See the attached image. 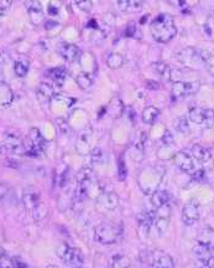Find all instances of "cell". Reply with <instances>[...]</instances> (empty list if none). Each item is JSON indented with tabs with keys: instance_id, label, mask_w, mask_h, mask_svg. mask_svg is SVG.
I'll list each match as a JSON object with an SVG mask.
<instances>
[{
	"instance_id": "6da1fadb",
	"label": "cell",
	"mask_w": 214,
	"mask_h": 268,
	"mask_svg": "<svg viewBox=\"0 0 214 268\" xmlns=\"http://www.w3.org/2000/svg\"><path fill=\"white\" fill-rule=\"evenodd\" d=\"M150 30H151L152 37L157 42H161V44L171 41L173 37L176 36V34H177V27H176L175 20L169 14L157 15L151 21Z\"/></svg>"
},
{
	"instance_id": "7a4b0ae2",
	"label": "cell",
	"mask_w": 214,
	"mask_h": 268,
	"mask_svg": "<svg viewBox=\"0 0 214 268\" xmlns=\"http://www.w3.org/2000/svg\"><path fill=\"white\" fill-rule=\"evenodd\" d=\"M57 255L68 268H83L85 257L80 249L63 244L58 247Z\"/></svg>"
},
{
	"instance_id": "3957f363",
	"label": "cell",
	"mask_w": 214,
	"mask_h": 268,
	"mask_svg": "<svg viewBox=\"0 0 214 268\" xmlns=\"http://www.w3.org/2000/svg\"><path fill=\"white\" fill-rule=\"evenodd\" d=\"M121 230L113 224H101L94 229V240L102 245H113L118 241Z\"/></svg>"
},
{
	"instance_id": "277c9868",
	"label": "cell",
	"mask_w": 214,
	"mask_h": 268,
	"mask_svg": "<svg viewBox=\"0 0 214 268\" xmlns=\"http://www.w3.org/2000/svg\"><path fill=\"white\" fill-rule=\"evenodd\" d=\"M25 153L30 155H40L45 150L46 140L42 137L41 132L36 128L30 129L26 140H24Z\"/></svg>"
},
{
	"instance_id": "5b68a950",
	"label": "cell",
	"mask_w": 214,
	"mask_h": 268,
	"mask_svg": "<svg viewBox=\"0 0 214 268\" xmlns=\"http://www.w3.org/2000/svg\"><path fill=\"white\" fill-rule=\"evenodd\" d=\"M96 206L101 213H110L119 206V196L111 191H103L97 196Z\"/></svg>"
},
{
	"instance_id": "8992f818",
	"label": "cell",
	"mask_w": 214,
	"mask_h": 268,
	"mask_svg": "<svg viewBox=\"0 0 214 268\" xmlns=\"http://www.w3.org/2000/svg\"><path fill=\"white\" fill-rule=\"evenodd\" d=\"M201 216V205L197 200L192 199L185 204L182 209V221L187 226H192L200 220Z\"/></svg>"
},
{
	"instance_id": "52a82bcc",
	"label": "cell",
	"mask_w": 214,
	"mask_h": 268,
	"mask_svg": "<svg viewBox=\"0 0 214 268\" xmlns=\"http://www.w3.org/2000/svg\"><path fill=\"white\" fill-rule=\"evenodd\" d=\"M200 88V81H180V82H175L172 85V96L175 98L191 96V94H195L196 92H198Z\"/></svg>"
},
{
	"instance_id": "ba28073f",
	"label": "cell",
	"mask_w": 214,
	"mask_h": 268,
	"mask_svg": "<svg viewBox=\"0 0 214 268\" xmlns=\"http://www.w3.org/2000/svg\"><path fill=\"white\" fill-rule=\"evenodd\" d=\"M175 57L178 62L186 66H191L192 63H195L196 67H198V66L205 63V58L201 56L200 52H197V51L193 50V48H183V50L178 51V52L176 53Z\"/></svg>"
},
{
	"instance_id": "9c48e42d",
	"label": "cell",
	"mask_w": 214,
	"mask_h": 268,
	"mask_svg": "<svg viewBox=\"0 0 214 268\" xmlns=\"http://www.w3.org/2000/svg\"><path fill=\"white\" fill-rule=\"evenodd\" d=\"M193 256L200 265L214 268V254L212 250L206 245L197 242L193 247Z\"/></svg>"
},
{
	"instance_id": "30bf717a",
	"label": "cell",
	"mask_w": 214,
	"mask_h": 268,
	"mask_svg": "<svg viewBox=\"0 0 214 268\" xmlns=\"http://www.w3.org/2000/svg\"><path fill=\"white\" fill-rule=\"evenodd\" d=\"M4 145L9 152L11 153H25V144L24 140L21 139L20 134H17L15 131H6L2 137Z\"/></svg>"
},
{
	"instance_id": "8fae6325",
	"label": "cell",
	"mask_w": 214,
	"mask_h": 268,
	"mask_svg": "<svg viewBox=\"0 0 214 268\" xmlns=\"http://www.w3.org/2000/svg\"><path fill=\"white\" fill-rule=\"evenodd\" d=\"M192 158L195 160H197L201 165L203 167L205 170H212L213 169V157L211 154L210 150L207 148L202 147L200 144L193 145L192 148Z\"/></svg>"
},
{
	"instance_id": "7c38bea8",
	"label": "cell",
	"mask_w": 214,
	"mask_h": 268,
	"mask_svg": "<svg viewBox=\"0 0 214 268\" xmlns=\"http://www.w3.org/2000/svg\"><path fill=\"white\" fill-rule=\"evenodd\" d=\"M155 227H156V232L162 236L165 232L167 231L170 225V215H171V210H170L169 205H165L162 208L157 209L155 213Z\"/></svg>"
},
{
	"instance_id": "4fadbf2b",
	"label": "cell",
	"mask_w": 214,
	"mask_h": 268,
	"mask_svg": "<svg viewBox=\"0 0 214 268\" xmlns=\"http://www.w3.org/2000/svg\"><path fill=\"white\" fill-rule=\"evenodd\" d=\"M175 163H176V165L182 170V172L187 173V174H190L191 177L197 172V169H196L195 159L192 158V155L183 152V150H181V152H178L177 154L175 155Z\"/></svg>"
},
{
	"instance_id": "5bb4252c",
	"label": "cell",
	"mask_w": 214,
	"mask_h": 268,
	"mask_svg": "<svg viewBox=\"0 0 214 268\" xmlns=\"http://www.w3.org/2000/svg\"><path fill=\"white\" fill-rule=\"evenodd\" d=\"M22 203L24 206L32 213L34 210H36L40 205H41V195H40L39 191L35 188H26L22 193Z\"/></svg>"
},
{
	"instance_id": "9a60e30c",
	"label": "cell",
	"mask_w": 214,
	"mask_h": 268,
	"mask_svg": "<svg viewBox=\"0 0 214 268\" xmlns=\"http://www.w3.org/2000/svg\"><path fill=\"white\" fill-rule=\"evenodd\" d=\"M25 6L27 9L30 21L34 25L41 24L45 19V12H43L41 2L36 1V0H29V1H25Z\"/></svg>"
},
{
	"instance_id": "2e32d148",
	"label": "cell",
	"mask_w": 214,
	"mask_h": 268,
	"mask_svg": "<svg viewBox=\"0 0 214 268\" xmlns=\"http://www.w3.org/2000/svg\"><path fill=\"white\" fill-rule=\"evenodd\" d=\"M60 55L68 62H75L81 57V50L77 45L70 44V42H61L57 46Z\"/></svg>"
},
{
	"instance_id": "e0dca14e",
	"label": "cell",
	"mask_w": 214,
	"mask_h": 268,
	"mask_svg": "<svg viewBox=\"0 0 214 268\" xmlns=\"http://www.w3.org/2000/svg\"><path fill=\"white\" fill-rule=\"evenodd\" d=\"M152 268H175V264L170 255L155 251L152 254Z\"/></svg>"
},
{
	"instance_id": "ac0fdd59",
	"label": "cell",
	"mask_w": 214,
	"mask_h": 268,
	"mask_svg": "<svg viewBox=\"0 0 214 268\" xmlns=\"http://www.w3.org/2000/svg\"><path fill=\"white\" fill-rule=\"evenodd\" d=\"M36 96L37 99H39L42 104H47L52 101L53 96H55V91H53V87L50 83L42 82L41 85L37 87Z\"/></svg>"
},
{
	"instance_id": "d6986e66",
	"label": "cell",
	"mask_w": 214,
	"mask_h": 268,
	"mask_svg": "<svg viewBox=\"0 0 214 268\" xmlns=\"http://www.w3.org/2000/svg\"><path fill=\"white\" fill-rule=\"evenodd\" d=\"M115 6L121 11L136 12L142 7V1H137V0H118L115 2Z\"/></svg>"
},
{
	"instance_id": "ffe728a7",
	"label": "cell",
	"mask_w": 214,
	"mask_h": 268,
	"mask_svg": "<svg viewBox=\"0 0 214 268\" xmlns=\"http://www.w3.org/2000/svg\"><path fill=\"white\" fill-rule=\"evenodd\" d=\"M155 216L156 215H155L154 211H144V213H141L137 216V223H139L141 229L144 230L145 232H147V234H149L152 225L155 224Z\"/></svg>"
},
{
	"instance_id": "44dd1931",
	"label": "cell",
	"mask_w": 214,
	"mask_h": 268,
	"mask_svg": "<svg viewBox=\"0 0 214 268\" xmlns=\"http://www.w3.org/2000/svg\"><path fill=\"white\" fill-rule=\"evenodd\" d=\"M170 194L165 190H157L152 194L151 204L155 209H160L165 205H169Z\"/></svg>"
},
{
	"instance_id": "7402d4cb",
	"label": "cell",
	"mask_w": 214,
	"mask_h": 268,
	"mask_svg": "<svg viewBox=\"0 0 214 268\" xmlns=\"http://www.w3.org/2000/svg\"><path fill=\"white\" fill-rule=\"evenodd\" d=\"M197 242L206 245V246L210 247L212 251H214V230L203 229L202 231L198 234Z\"/></svg>"
},
{
	"instance_id": "603a6c76",
	"label": "cell",
	"mask_w": 214,
	"mask_h": 268,
	"mask_svg": "<svg viewBox=\"0 0 214 268\" xmlns=\"http://www.w3.org/2000/svg\"><path fill=\"white\" fill-rule=\"evenodd\" d=\"M152 68H154L155 72L160 76L161 78H164L165 81H170V75H171V67L167 65L164 61H157V62L152 63Z\"/></svg>"
},
{
	"instance_id": "cb8c5ba5",
	"label": "cell",
	"mask_w": 214,
	"mask_h": 268,
	"mask_svg": "<svg viewBox=\"0 0 214 268\" xmlns=\"http://www.w3.org/2000/svg\"><path fill=\"white\" fill-rule=\"evenodd\" d=\"M159 116H160V109L154 106H150L146 107V108L142 111L141 118L142 121H144V123L152 124L157 118H159Z\"/></svg>"
},
{
	"instance_id": "d4e9b609",
	"label": "cell",
	"mask_w": 214,
	"mask_h": 268,
	"mask_svg": "<svg viewBox=\"0 0 214 268\" xmlns=\"http://www.w3.org/2000/svg\"><path fill=\"white\" fill-rule=\"evenodd\" d=\"M47 75L50 76V78L53 81V82L56 83V85L62 86L63 83H65V80H66V76H67V72H66L65 68H62V67H55V68H51V70L48 71Z\"/></svg>"
},
{
	"instance_id": "484cf974",
	"label": "cell",
	"mask_w": 214,
	"mask_h": 268,
	"mask_svg": "<svg viewBox=\"0 0 214 268\" xmlns=\"http://www.w3.org/2000/svg\"><path fill=\"white\" fill-rule=\"evenodd\" d=\"M29 61L26 58H17L14 63V71L15 75L17 77H25L27 75V71H29Z\"/></svg>"
},
{
	"instance_id": "4316f807",
	"label": "cell",
	"mask_w": 214,
	"mask_h": 268,
	"mask_svg": "<svg viewBox=\"0 0 214 268\" xmlns=\"http://www.w3.org/2000/svg\"><path fill=\"white\" fill-rule=\"evenodd\" d=\"M188 119L196 124H203V119H205V109L200 108V107H193L188 112Z\"/></svg>"
},
{
	"instance_id": "83f0119b",
	"label": "cell",
	"mask_w": 214,
	"mask_h": 268,
	"mask_svg": "<svg viewBox=\"0 0 214 268\" xmlns=\"http://www.w3.org/2000/svg\"><path fill=\"white\" fill-rule=\"evenodd\" d=\"M123 63H124V57L121 53L111 52L110 55L107 57V65H108V67L113 68V70L121 67Z\"/></svg>"
},
{
	"instance_id": "f1b7e54d",
	"label": "cell",
	"mask_w": 214,
	"mask_h": 268,
	"mask_svg": "<svg viewBox=\"0 0 214 268\" xmlns=\"http://www.w3.org/2000/svg\"><path fill=\"white\" fill-rule=\"evenodd\" d=\"M91 160L92 164L97 165V167L106 164L107 162L106 153H104L103 149H101V148H96V149H93L91 152Z\"/></svg>"
},
{
	"instance_id": "f546056e",
	"label": "cell",
	"mask_w": 214,
	"mask_h": 268,
	"mask_svg": "<svg viewBox=\"0 0 214 268\" xmlns=\"http://www.w3.org/2000/svg\"><path fill=\"white\" fill-rule=\"evenodd\" d=\"M12 101V92L9 86L0 81V104H9Z\"/></svg>"
},
{
	"instance_id": "4dcf8cb0",
	"label": "cell",
	"mask_w": 214,
	"mask_h": 268,
	"mask_svg": "<svg viewBox=\"0 0 214 268\" xmlns=\"http://www.w3.org/2000/svg\"><path fill=\"white\" fill-rule=\"evenodd\" d=\"M130 266V261L128 257L125 256H115L113 259V265H111V268H129Z\"/></svg>"
},
{
	"instance_id": "1f68e13d",
	"label": "cell",
	"mask_w": 214,
	"mask_h": 268,
	"mask_svg": "<svg viewBox=\"0 0 214 268\" xmlns=\"http://www.w3.org/2000/svg\"><path fill=\"white\" fill-rule=\"evenodd\" d=\"M76 148H77V152L82 155L88 154V153L91 152V147H89L88 139H87L86 137H82L78 140L77 144H76Z\"/></svg>"
},
{
	"instance_id": "d6a6232c",
	"label": "cell",
	"mask_w": 214,
	"mask_h": 268,
	"mask_svg": "<svg viewBox=\"0 0 214 268\" xmlns=\"http://www.w3.org/2000/svg\"><path fill=\"white\" fill-rule=\"evenodd\" d=\"M76 81H77V85L82 89H88L92 86V83H93L92 78L89 77L87 73H81V75H78L77 80Z\"/></svg>"
},
{
	"instance_id": "836d02e7",
	"label": "cell",
	"mask_w": 214,
	"mask_h": 268,
	"mask_svg": "<svg viewBox=\"0 0 214 268\" xmlns=\"http://www.w3.org/2000/svg\"><path fill=\"white\" fill-rule=\"evenodd\" d=\"M203 126L206 128H212L214 126V111L211 108L205 109V119H203Z\"/></svg>"
},
{
	"instance_id": "e575fe53",
	"label": "cell",
	"mask_w": 214,
	"mask_h": 268,
	"mask_svg": "<svg viewBox=\"0 0 214 268\" xmlns=\"http://www.w3.org/2000/svg\"><path fill=\"white\" fill-rule=\"evenodd\" d=\"M126 177H128V168H126L123 158H120V159L118 160V178L120 181H124Z\"/></svg>"
},
{
	"instance_id": "d590c367",
	"label": "cell",
	"mask_w": 214,
	"mask_h": 268,
	"mask_svg": "<svg viewBox=\"0 0 214 268\" xmlns=\"http://www.w3.org/2000/svg\"><path fill=\"white\" fill-rule=\"evenodd\" d=\"M176 128H177V131L181 132V133H188V132H190V126H188L187 118L182 117V118L178 119V121L176 122Z\"/></svg>"
},
{
	"instance_id": "8d00e7d4",
	"label": "cell",
	"mask_w": 214,
	"mask_h": 268,
	"mask_svg": "<svg viewBox=\"0 0 214 268\" xmlns=\"http://www.w3.org/2000/svg\"><path fill=\"white\" fill-rule=\"evenodd\" d=\"M76 5L78 6V9L82 10V11H85V12H91L92 7H93L92 1H88V0H80V1L76 2Z\"/></svg>"
},
{
	"instance_id": "74e56055",
	"label": "cell",
	"mask_w": 214,
	"mask_h": 268,
	"mask_svg": "<svg viewBox=\"0 0 214 268\" xmlns=\"http://www.w3.org/2000/svg\"><path fill=\"white\" fill-rule=\"evenodd\" d=\"M0 268H14L12 261L6 255H1V256H0Z\"/></svg>"
},
{
	"instance_id": "f35d334b",
	"label": "cell",
	"mask_w": 214,
	"mask_h": 268,
	"mask_svg": "<svg viewBox=\"0 0 214 268\" xmlns=\"http://www.w3.org/2000/svg\"><path fill=\"white\" fill-rule=\"evenodd\" d=\"M10 6H11V1H9V0H0V14L6 11Z\"/></svg>"
},
{
	"instance_id": "ab89813d",
	"label": "cell",
	"mask_w": 214,
	"mask_h": 268,
	"mask_svg": "<svg viewBox=\"0 0 214 268\" xmlns=\"http://www.w3.org/2000/svg\"><path fill=\"white\" fill-rule=\"evenodd\" d=\"M162 142H164L165 144H171L173 142V135L171 134V132H165L164 137H162Z\"/></svg>"
},
{
	"instance_id": "60d3db41",
	"label": "cell",
	"mask_w": 214,
	"mask_h": 268,
	"mask_svg": "<svg viewBox=\"0 0 214 268\" xmlns=\"http://www.w3.org/2000/svg\"><path fill=\"white\" fill-rule=\"evenodd\" d=\"M135 32H136V26H135V25H128V27H126L125 29V35L126 36H134L135 35Z\"/></svg>"
},
{
	"instance_id": "b9f144b4",
	"label": "cell",
	"mask_w": 214,
	"mask_h": 268,
	"mask_svg": "<svg viewBox=\"0 0 214 268\" xmlns=\"http://www.w3.org/2000/svg\"><path fill=\"white\" fill-rule=\"evenodd\" d=\"M46 29L48 30V31H50V30H52L53 27H57L58 26V22H56V21H53V20H48L47 22H46Z\"/></svg>"
},
{
	"instance_id": "7bdbcfd3",
	"label": "cell",
	"mask_w": 214,
	"mask_h": 268,
	"mask_svg": "<svg viewBox=\"0 0 214 268\" xmlns=\"http://www.w3.org/2000/svg\"><path fill=\"white\" fill-rule=\"evenodd\" d=\"M48 12H50V14H52V15L58 14V7H53V5L50 4V5H48Z\"/></svg>"
},
{
	"instance_id": "ee69618b",
	"label": "cell",
	"mask_w": 214,
	"mask_h": 268,
	"mask_svg": "<svg viewBox=\"0 0 214 268\" xmlns=\"http://www.w3.org/2000/svg\"><path fill=\"white\" fill-rule=\"evenodd\" d=\"M197 268H212V267H208V266H203V265H200V267Z\"/></svg>"
},
{
	"instance_id": "f6af8a7d",
	"label": "cell",
	"mask_w": 214,
	"mask_h": 268,
	"mask_svg": "<svg viewBox=\"0 0 214 268\" xmlns=\"http://www.w3.org/2000/svg\"><path fill=\"white\" fill-rule=\"evenodd\" d=\"M45 268H58V267H56V266H52V265H50V266H46Z\"/></svg>"
},
{
	"instance_id": "bcb514c9",
	"label": "cell",
	"mask_w": 214,
	"mask_h": 268,
	"mask_svg": "<svg viewBox=\"0 0 214 268\" xmlns=\"http://www.w3.org/2000/svg\"><path fill=\"white\" fill-rule=\"evenodd\" d=\"M0 73H1V62H0ZM1 81V80H0Z\"/></svg>"
},
{
	"instance_id": "7dc6e473",
	"label": "cell",
	"mask_w": 214,
	"mask_h": 268,
	"mask_svg": "<svg viewBox=\"0 0 214 268\" xmlns=\"http://www.w3.org/2000/svg\"><path fill=\"white\" fill-rule=\"evenodd\" d=\"M22 268H30L29 266H25V267H22Z\"/></svg>"
},
{
	"instance_id": "c3c4849f",
	"label": "cell",
	"mask_w": 214,
	"mask_h": 268,
	"mask_svg": "<svg viewBox=\"0 0 214 268\" xmlns=\"http://www.w3.org/2000/svg\"><path fill=\"white\" fill-rule=\"evenodd\" d=\"M0 153H1V150H0Z\"/></svg>"
}]
</instances>
